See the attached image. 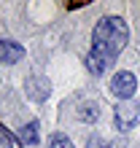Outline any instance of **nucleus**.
Returning <instances> with one entry per match:
<instances>
[{
  "label": "nucleus",
  "instance_id": "f257e3e1",
  "mask_svg": "<svg viewBox=\"0 0 140 148\" xmlns=\"http://www.w3.org/2000/svg\"><path fill=\"white\" fill-rule=\"evenodd\" d=\"M92 51L86 57V67L94 75H102L110 67V62L119 57V51L127 46L129 40V30L127 22L121 16H105L94 27V38H92Z\"/></svg>",
  "mask_w": 140,
  "mask_h": 148
},
{
  "label": "nucleus",
  "instance_id": "f03ea898",
  "mask_svg": "<svg viewBox=\"0 0 140 148\" xmlns=\"http://www.w3.org/2000/svg\"><path fill=\"white\" fill-rule=\"evenodd\" d=\"M113 121H116V129H121V132L135 129L140 121V102H121L113 113Z\"/></svg>",
  "mask_w": 140,
  "mask_h": 148
},
{
  "label": "nucleus",
  "instance_id": "7ed1b4c3",
  "mask_svg": "<svg viewBox=\"0 0 140 148\" xmlns=\"http://www.w3.org/2000/svg\"><path fill=\"white\" fill-rule=\"evenodd\" d=\"M135 89H137V78H135V73H129V70L116 73L113 81H110V94L119 97V100H124V102H129V97L135 94Z\"/></svg>",
  "mask_w": 140,
  "mask_h": 148
},
{
  "label": "nucleus",
  "instance_id": "20e7f679",
  "mask_svg": "<svg viewBox=\"0 0 140 148\" xmlns=\"http://www.w3.org/2000/svg\"><path fill=\"white\" fill-rule=\"evenodd\" d=\"M22 57H24V46H19V43H14V40H0V62L14 65V62H19Z\"/></svg>",
  "mask_w": 140,
  "mask_h": 148
},
{
  "label": "nucleus",
  "instance_id": "39448f33",
  "mask_svg": "<svg viewBox=\"0 0 140 148\" xmlns=\"http://www.w3.org/2000/svg\"><path fill=\"white\" fill-rule=\"evenodd\" d=\"M19 137H22V143H24V145H35V143H38V121H30V124H24V127H22V132H19Z\"/></svg>",
  "mask_w": 140,
  "mask_h": 148
},
{
  "label": "nucleus",
  "instance_id": "423d86ee",
  "mask_svg": "<svg viewBox=\"0 0 140 148\" xmlns=\"http://www.w3.org/2000/svg\"><path fill=\"white\" fill-rule=\"evenodd\" d=\"M49 148H73V143H70V137H65V135H54Z\"/></svg>",
  "mask_w": 140,
  "mask_h": 148
},
{
  "label": "nucleus",
  "instance_id": "0eeeda50",
  "mask_svg": "<svg viewBox=\"0 0 140 148\" xmlns=\"http://www.w3.org/2000/svg\"><path fill=\"white\" fill-rule=\"evenodd\" d=\"M86 110H81V119L84 121H97V116H100V110H97V105H94V102H92V105H84Z\"/></svg>",
  "mask_w": 140,
  "mask_h": 148
},
{
  "label": "nucleus",
  "instance_id": "6e6552de",
  "mask_svg": "<svg viewBox=\"0 0 140 148\" xmlns=\"http://www.w3.org/2000/svg\"><path fill=\"white\" fill-rule=\"evenodd\" d=\"M86 148H113V145H110L108 140H102V137H89Z\"/></svg>",
  "mask_w": 140,
  "mask_h": 148
},
{
  "label": "nucleus",
  "instance_id": "1a4fd4ad",
  "mask_svg": "<svg viewBox=\"0 0 140 148\" xmlns=\"http://www.w3.org/2000/svg\"><path fill=\"white\" fill-rule=\"evenodd\" d=\"M0 148H14V145H11V140H8L5 135H0Z\"/></svg>",
  "mask_w": 140,
  "mask_h": 148
}]
</instances>
